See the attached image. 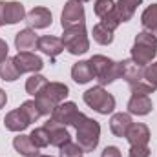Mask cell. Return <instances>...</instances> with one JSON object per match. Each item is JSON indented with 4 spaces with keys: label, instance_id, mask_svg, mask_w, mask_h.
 Instances as JSON below:
<instances>
[{
    "label": "cell",
    "instance_id": "6da1fadb",
    "mask_svg": "<svg viewBox=\"0 0 157 157\" xmlns=\"http://www.w3.org/2000/svg\"><path fill=\"white\" fill-rule=\"evenodd\" d=\"M157 55V37L150 31H141L132 46V60L139 66H148Z\"/></svg>",
    "mask_w": 157,
    "mask_h": 157
},
{
    "label": "cell",
    "instance_id": "7a4b0ae2",
    "mask_svg": "<svg viewBox=\"0 0 157 157\" xmlns=\"http://www.w3.org/2000/svg\"><path fill=\"white\" fill-rule=\"evenodd\" d=\"M70 95V88L62 82H48V86L35 97L42 115H51L53 110Z\"/></svg>",
    "mask_w": 157,
    "mask_h": 157
},
{
    "label": "cell",
    "instance_id": "3957f363",
    "mask_svg": "<svg viewBox=\"0 0 157 157\" xmlns=\"http://www.w3.org/2000/svg\"><path fill=\"white\" fill-rule=\"evenodd\" d=\"M75 130H77V144L84 152H93L101 139V124L95 119L84 115L75 124Z\"/></svg>",
    "mask_w": 157,
    "mask_h": 157
},
{
    "label": "cell",
    "instance_id": "277c9868",
    "mask_svg": "<svg viewBox=\"0 0 157 157\" xmlns=\"http://www.w3.org/2000/svg\"><path fill=\"white\" fill-rule=\"evenodd\" d=\"M82 99L93 112H97L101 115H108L115 110V97L112 93H108L102 86H93V88L86 90Z\"/></svg>",
    "mask_w": 157,
    "mask_h": 157
},
{
    "label": "cell",
    "instance_id": "5b68a950",
    "mask_svg": "<svg viewBox=\"0 0 157 157\" xmlns=\"http://www.w3.org/2000/svg\"><path fill=\"white\" fill-rule=\"evenodd\" d=\"M93 71H95V78L99 80L101 86L104 84H112L117 78H121V62H115L104 55H93L90 59Z\"/></svg>",
    "mask_w": 157,
    "mask_h": 157
},
{
    "label": "cell",
    "instance_id": "8992f818",
    "mask_svg": "<svg viewBox=\"0 0 157 157\" xmlns=\"http://www.w3.org/2000/svg\"><path fill=\"white\" fill-rule=\"evenodd\" d=\"M62 44H64V49H68L71 55H84L90 49V39H88L86 26L78 24V26L64 29Z\"/></svg>",
    "mask_w": 157,
    "mask_h": 157
},
{
    "label": "cell",
    "instance_id": "52a82bcc",
    "mask_svg": "<svg viewBox=\"0 0 157 157\" xmlns=\"http://www.w3.org/2000/svg\"><path fill=\"white\" fill-rule=\"evenodd\" d=\"M84 6L80 0H68L64 4V9H62V15H60V26L62 29H68V28H73L78 24H84Z\"/></svg>",
    "mask_w": 157,
    "mask_h": 157
},
{
    "label": "cell",
    "instance_id": "ba28073f",
    "mask_svg": "<svg viewBox=\"0 0 157 157\" xmlns=\"http://www.w3.org/2000/svg\"><path fill=\"white\" fill-rule=\"evenodd\" d=\"M82 117H84V113L78 112L75 102H60L53 110V113H51V119L53 121H57V122H60L64 126H73V128H75V124Z\"/></svg>",
    "mask_w": 157,
    "mask_h": 157
},
{
    "label": "cell",
    "instance_id": "9c48e42d",
    "mask_svg": "<svg viewBox=\"0 0 157 157\" xmlns=\"http://www.w3.org/2000/svg\"><path fill=\"white\" fill-rule=\"evenodd\" d=\"M13 62H15L20 75L22 73H37L44 68V60L31 51H18L13 57Z\"/></svg>",
    "mask_w": 157,
    "mask_h": 157
},
{
    "label": "cell",
    "instance_id": "30bf717a",
    "mask_svg": "<svg viewBox=\"0 0 157 157\" xmlns=\"http://www.w3.org/2000/svg\"><path fill=\"white\" fill-rule=\"evenodd\" d=\"M44 128H46V132H48V135H49V144H51V146L60 148L62 144L70 143V139H71V135H70V132L66 130V126L60 124V122H57V121H53V119H49V121L44 124Z\"/></svg>",
    "mask_w": 157,
    "mask_h": 157
},
{
    "label": "cell",
    "instance_id": "8fae6325",
    "mask_svg": "<svg viewBox=\"0 0 157 157\" xmlns=\"http://www.w3.org/2000/svg\"><path fill=\"white\" fill-rule=\"evenodd\" d=\"M126 139L130 143V146H148L150 141V128L143 122H132Z\"/></svg>",
    "mask_w": 157,
    "mask_h": 157
},
{
    "label": "cell",
    "instance_id": "7c38bea8",
    "mask_svg": "<svg viewBox=\"0 0 157 157\" xmlns=\"http://www.w3.org/2000/svg\"><path fill=\"white\" fill-rule=\"evenodd\" d=\"M51 20H53V17H51V11L48 9V7H33L28 15H26V22L31 26V28H35V29H44V28H48V26H51Z\"/></svg>",
    "mask_w": 157,
    "mask_h": 157
},
{
    "label": "cell",
    "instance_id": "4fadbf2b",
    "mask_svg": "<svg viewBox=\"0 0 157 157\" xmlns=\"http://www.w3.org/2000/svg\"><path fill=\"white\" fill-rule=\"evenodd\" d=\"M143 73H144V68L139 66L137 62H133L132 59L121 60V78H124L130 86L139 82L143 78Z\"/></svg>",
    "mask_w": 157,
    "mask_h": 157
},
{
    "label": "cell",
    "instance_id": "5bb4252c",
    "mask_svg": "<svg viewBox=\"0 0 157 157\" xmlns=\"http://www.w3.org/2000/svg\"><path fill=\"white\" fill-rule=\"evenodd\" d=\"M37 49H40L46 55H49V59H55L57 55H60L64 51V44H62V39L44 35V37H40L37 40Z\"/></svg>",
    "mask_w": 157,
    "mask_h": 157
},
{
    "label": "cell",
    "instance_id": "9a60e30c",
    "mask_svg": "<svg viewBox=\"0 0 157 157\" xmlns=\"http://www.w3.org/2000/svg\"><path fill=\"white\" fill-rule=\"evenodd\" d=\"M154 104L148 95H132L128 101V112L132 115H148Z\"/></svg>",
    "mask_w": 157,
    "mask_h": 157
},
{
    "label": "cell",
    "instance_id": "2e32d148",
    "mask_svg": "<svg viewBox=\"0 0 157 157\" xmlns=\"http://www.w3.org/2000/svg\"><path fill=\"white\" fill-rule=\"evenodd\" d=\"M29 119L26 117V113L18 108V110H13L9 112L6 119H4V126L9 130V132H24L28 126H29Z\"/></svg>",
    "mask_w": 157,
    "mask_h": 157
},
{
    "label": "cell",
    "instance_id": "e0dca14e",
    "mask_svg": "<svg viewBox=\"0 0 157 157\" xmlns=\"http://www.w3.org/2000/svg\"><path fill=\"white\" fill-rule=\"evenodd\" d=\"M71 78L77 82V84H86L90 80L95 78V71H93V66L90 60H78L77 64H73L71 68Z\"/></svg>",
    "mask_w": 157,
    "mask_h": 157
},
{
    "label": "cell",
    "instance_id": "ac0fdd59",
    "mask_svg": "<svg viewBox=\"0 0 157 157\" xmlns=\"http://www.w3.org/2000/svg\"><path fill=\"white\" fill-rule=\"evenodd\" d=\"M132 122L133 121L130 117V113H113L110 119V130L115 137H126Z\"/></svg>",
    "mask_w": 157,
    "mask_h": 157
},
{
    "label": "cell",
    "instance_id": "d6986e66",
    "mask_svg": "<svg viewBox=\"0 0 157 157\" xmlns=\"http://www.w3.org/2000/svg\"><path fill=\"white\" fill-rule=\"evenodd\" d=\"M37 40H39L37 33H35L33 29L26 28V29H22V31L17 33V37H15V46H17L18 51H31V49L37 48Z\"/></svg>",
    "mask_w": 157,
    "mask_h": 157
},
{
    "label": "cell",
    "instance_id": "ffe728a7",
    "mask_svg": "<svg viewBox=\"0 0 157 157\" xmlns=\"http://www.w3.org/2000/svg\"><path fill=\"white\" fill-rule=\"evenodd\" d=\"M13 146H15V150L22 157H37L39 155V150H40L39 146L33 144L29 135H22V133L13 139Z\"/></svg>",
    "mask_w": 157,
    "mask_h": 157
},
{
    "label": "cell",
    "instance_id": "44dd1931",
    "mask_svg": "<svg viewBox=\"0 0 157 157\" xmlns=\"http://www.w3.org/2000/svg\"><path fill=\"white\" fill-rule=\"evenodd\" d=\"M143 0H119L115 4V15L119 17L121 22H128L132 20L133 13L137 11V7L141 6Z\"/></svg>",
    "mask_w": 157,
    "mask_h": 157
},
{
    "label": "cell",
    "instance_id": "7402d4cb",
    "mask_svg": "<svg viewBox=\"0 0 157 157\" xmlns=\"http://www.w3.org/2000/svg\"><path fill=\"white\" fill-rule=\"evenodd\" d=\"M26 9L20 2H6V24H17L26 18Z\"/></svg>",
    "mask_w": 157,
    "mask_h": 157
},
{
    "label": "cell",
    "instance_id": "603a6c76",
    "mask_svg": "<svg viewBox=\"0 0 157 157\" xmlns=\"http://www.w3.org/2000/svg\"><path fill=\"white\" fill-rule=\"evenodd\" d=\"M141 22H143L144 31H150V33H154V31H155V29H157V4L148 6V7L143 11Z\"/></svg>",
    "mask_w": 157,
    "mask_h": 157
},
{
    "label": "cell",
    "instance_id": "cb8c5ba5",
    "mask_svg": "<svg viewBox=\"0 0 157 157\" xmlns=\"http://www.w3.org/2000/svg\"><path fill=\"white\" fill-rule=\"evenodd\" d=\"M48 86V78L44 75H39V73H33L31 77L26 80V91L33 97H37L40 91Z\"/></svg>",
    "mask_w": 157,
    "mask_h": 157
},
{
    "label": "cell",
    "instance_id": "d4e9b609",
    "mask_svg": "<svg viewBox=\"0 0 157 157\" xmlns=\"http://www.w3.org/2000/svg\"><path fill=\"white\" fill-rule=\"evenodd\" d=\"M0 77H2V80H7V82H13V80H17L20 77L13 59H6V60L0 62Z\"/></svg>",
    "mask_w": 157,
    "mask_h": 157
},
{
    "label": "cell",
    "instance_id": "484cf974",
    "mask_svg": "<svg viewBox=\"0 0 157 157\" xmlns=\"http://www.w3.org/2000/svg\"><path fill=\"white\" fill-rule=\"evenodd\" d=\"M93 40L101 46H108L113 42V31L99 22L97 26H93Z\"/></svg>",
    "mask_w": 157,
    "mask_h": 157
},
{
    "label": "cell",
    "instance_id": "4316f807",
    "mask_svg": "<svg viewBox=\"0 0 157 157\" xmlns=\"http://www.w3.org/2000/svg\"><path fill=\"white\" fill-rule=\"evenodd\" d=\"M20 110L26 113V117L29 119V122H35V121H39L42 117V112H40L37 101H26V102H22Z\"/></svg>",
    "mask_w": 157,
    "mask_h": 157
},
{
    "label": "cell",
    "instance_id": "83f0119b",
    "mask_svg": "<svg viewBox=\"0 0 157 157\" xmlns=\"http://www.w3.org/2000/svg\"><path fill=\"white\" fill-rule=\"evenodd\" d=\"M93 11L99 18L110 15L115 11V2L113 0H95V6H93Z\"/></svg>",
    "mask_w": 157,
    "mask_h": 157
},
{
    "label": "cell",
    "instance_id": "f1b7e54d",
    "mask_svg": "<svg viewBox=\"0 0 157 157\" xmlns=\"http://www.w3.org/2000/svg\"><path fill=\"white\" fill-rule=\"evenodd\" d=\"M29 137H31L33 144L39 146V148H46V146L49 144V135H48V132H46L44 126H42V128H35V130L29 133Z\"/></svg>",
    "mask_w": 157,
    "mask_h": 157
},
{
    "label": "cell",
    "instance_id": "f546056e",
    "mask_svg": "<svg viewBox=\"0 0 157 157\" xmlns=\"http://www.w3.org/2000/svg\"><path fill=\"white\" fill-rule=\"evenodd\" d=\"M130 88H132V95H150V93H154L157 90V88H154L150 82H146L144 78H141L139 82L132 84Z\"/></svg>",
    "mask_w": 157,
    "mask_h": 157
},
{
    "label": "cell",
    "instance_id": "4dcf8cb0",
    "mask_svg": "<svg viewBox=\"0 0 157 157\" xmlns=\"http://www.w3.org/2000/svg\"><path fill=\"white\" fill-rule=\"evenodd\" d=\"M82 154H84V150L71 141L60 146V157H82Z\"/></svg>",
    "mask_w": 157,
    "mask_h": 157
},
{
    "label": "cell",
    "instance_id": "1f68e13d",
    "mask_svg": "<svg viewBox=\"0 0 157 157\" xmlns=\"http://www.w3.org/2000/svg\"><path fill=\"white\" fill-rule=\"evenodd\" d=\"M143 78H144L146 82H150L154 88H157V62L144 66V73H143Z\"/></svg>",
    "mask_w": 157,
    "mask_h": 157
},
{
    "label": "cell",
    "instance_id": "d6a6232c",
    "mask_svg": "<svg viewBox=\"0 0 157 157\" xmlns=\"http://www.w3.org/2000/svg\"><path fill=\"white\" fill-rule=\"evenodd\" d=\"M101 24H102V26H106L108 29L115 31V29L119 28V24H121V20H119V17L115 15V11H113V13H110V15L102 17V18H101Z\"/></svg>",
    "mask_w": 157,
    "mask_h": 157
},
{
    "label": "cell",
    "instance_id": "836d02e7",
    "mask_svg": "<svg viewBox=\"0 0 157 157\" xmlns=\"http://www.w3.org/2000/svg\"><path fill=\"white\" fill-rule=\"evenodd\" d=\"M128 157H150V148L148 146H132Z\"/></svg>",
    "mask_w": 157,
    "mask_h": 157
},
{
    "label": "cell",
    "instance_id": "e575fe53",
    "mask_svg": "<svg viewBox=\"0 0 157 157\" xmlns=\"http://www.w3.org/2000/svg\"><path fill=\"white\" fill-rule=\"evenodd\" d=\"M101 157H122V155H121V150L117 146H106L102 150V155Z\"/></svg>",
    "mask_w": 157,
    "mask_h": 157
},
{
    "label": "cell",
    "instance_id": "d590c367",
    "mask_svg": "<svg viewBox=\"0 0 157 157\" xmlns=\"http://www.w3.org/2000/svg\"><path fill=\"white\" fill-rule=\"evenodd\" d=\"M7 51H9V48H7V42L0 39V62L7 59Z\"/></svg>",
    "mask_w": 157,
    "mask_h": 157
},
{
    "label": "cell",
    "instance_id": "8d00e7d4",
    "mask_svg": "<svg viewBox=\"0 0 157 157\" xmlns=\"http://www.w3.org/2000/svg\"><path fill=\"white\" fill-rule=\"evenodd\" d=\"M0 26H6V2L0 0Z\"/></svg>",
    "mask_w": 157,
    "mask_h": 157
},
{
    "label": "cell",
    "instance_id": "74e56055",
    "mask_svg": "<svg viewBox=\"0 0 157 157\" xmlns=\"http://www.w3.org/2000/svg\"><path fill=\"white\" fill-rule=\"evenodd\" d=\"M6 102H7V95H6V91H4V90H0V110L6 106Z\"/></svg>",
    "mask_w": 157,
    "mask_h": 157
},
{
    "label": "cell",
    "instance_id": "f35d334b",
    "mask_svg": "<svg viewBox=\"0 0 157 157\" xmlns=\"http://www.w3.org/2000/svg\"><path fill=\"white\" fill-rule=\"evenodd\" d=\"M37 157H51V155H37Z\"/></svg>",
    "mask_w": 157,
    "mask_h": 157
},
{
    "label": "cell",
    "instance_id": "ab89813d",
    "mask_svg": "<svg viewBox=\"0 0 157 157\" xmlns=\"http://www.w3.org/2000/svg\"><path fill=\"white\" fill-rule=\"evenodd\" d=\"M154 35H155V37H157V29H155V31H154Z\"/></svg>",
    "mask_w": 157,
    "mask_h": 157
},
{
    "label": "cell",
    "instance_id": "60d3db41",
    "mask_svg": "<svg viewBox=\"0 0 157 157\" xmlns=\"http://www.w3.org/2000/svg\"><path fill=\"white\" fill-rule=\"evenodd\" d=\"M80 2H88V0H80Z\"/></svg>",
    "mask_w": 157,
    "mask_h": 157
}]
</instances>
